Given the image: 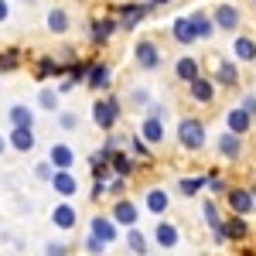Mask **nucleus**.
Masks as SVG:
<instances>
[{
  "label": "nucleus",
  "mask_w": 256,
  "mask_h": 256,
  "mask_svg": "<svg viewBox=\"0 0 256 256\" xmlns=\"http://www.w3.org/2000/svg\"><path fill=\"white\" fill-rule=\"evenodd\" d=\"M106 198V181H92V188H89V202H102Z\"/></svg>",
  "instance_id": "47"
},
{
  "label": "nucleus",
  "mask_w": 256,
  "mask_h": 256,
  "mask_svg": "<svg viewBox=\"0 0 256 256\" xmlns=\"http://www.w3.org/2000/svg\"><path fill=\"white\" fill-rule=\"evenodd\" d=\"M120 120H123V99H120L116 92L96 96V102H92V123H96V130L110 134V130L120 126Z\"/></svg>",
  "instance_id": "1"
},
{
  "label": "nucleus",
  "mask_w": 256,
  "mask_h": 256,
  "mask_svg": "<svg viewBox=\"0 0 256 256\" xmlns=\"http://www.w3.org/2000/svg\"><path fill=\"white\" fill-rule=\"evenodd\" d=\"M89 232H92L96 239H102L106 246H116L120 239H123V229L110 218V212H96V216L89 218Z\"/></svg>",
  "instance_id": "9"
},
{
  "label": "nucleus",
  "mask_w": 256,
  "mask_h": 256,
  "mask_svg": "<svg viewBox=\"0 0 256 256\" xmlns=\"http://www.w3.org/2000/svg\"><path fill=\"white\" fill-rule=\"evenodd\" d=\"M24 65V48L10 44V48H0V76H10Z\"/></svg>",
  "instance_id": "29"
},
{
  "label": "nucleus",
  "mask_w": 256,
  "mask_h": 256,
  "mask_svg": "<svg viewBox=\"0 0 256 256\" xmlns=\"http://www.w3.org/2000/svg\"><path fill=\"white\" fill-rule=\"evenodd\" d=\"M123 246L130 250L134 256H150V236L140 229V226H130V229H123Z\"/></svg>",
  "instance_id": "21"
},
{
  "label": "nucleus",
  "mask_w": 256,
  "mask_h": 256,
  "mask_svg": "<svg viewBox=\"0 0 256 256\" xmlns=\"http://www.w3.org/2000/svg\"><path fill=\"white\" fill-rule=\"evenodd\" d=\"M226 205H229V212H236V216H253V208H256L253 188H229V192H226Z\"/></svg>",
  "instance_id": "15"
},
{
  "label": "nucleus",
  "mask_w": 256,
  "mask_h": 256,
  "mask_svg": "<svg viewBox=\"0 0 256 256\" xmlns=\"http://www.w3.org/2000/svg\"><path fill=\"white\" fill-rule=\"evenodd\" d=\"M44 28H48L52 34H68V31H72V14H68L65 7H52V10L44 14Z\"/></svg>",
  "instance_id": "26"
},
{
  "label": "nucleus",
  "mask_w": 256,
  "mask_h": 256,
  "mask_svg": "<svg viewBox=\"0 0 256 256\" xmlns=\"http://www.w3.org/2000/svg\"><path fill=\"white\" fill-rule=\"evenodd\" d=\"M140 216H144V205H140L137 198H113V205H110V218L116 222L120 229H130V226H140Z\"/></svg>",
  "instance_id": "6"
},
{
  "label": "nucleus",
  "mask_w": 256,
  "mask_h": 256,
  "mask_svg": "<svg viewBox=\"0 0 256 256\" xmlns=\"http://www.w3.org/2000/svg\"><path fill=\"white\" fill-rule=\"evenodd\" d=\"M126 102H130L134 110H147V102H150V89H144V86H134V89L126 92Z\"/></svg>",
  "instance_id": "41"
},
{
  "label": "nucleus",
  "mask_w": 256,
  "mask_h": 256,
  "mask_svg": "<svg viewBox=\"0 0 256 256\" xmlns=\"http://www.w3.org/2000/svg\"><path fill=\"white\" fill-rule=\"evenodd\" d=\"M198 76H202V62H198L195 55H181V58H174V79L178 82L188 86V82L198 79Z\"/></svg>",
  "instance_id": "25"
},
{
  "label": "nucleus",
  "mask_w": 256,
  "mask_h": 256,
  "mask_svg": "<svg viewBox=\"0 0 256 256\" xmlns=\"http://www.w3.org/2000/svg\"><path fill=\"white\" fill-rule=\"evenodd\" d=\"M52 192L58 198H76L79 195V178H76V171H58L55 168V174H52Z\"/></svg>",
  "instance_id": "20"
},
{
  "label": "nucleus",
  "mask_w": 256,
  "mask_h": 256,
  "mask_svg": "<svg viewBox=\"0 0 256 256\" xmlns=\"http://www.w3.org/2000/svg\"><path fill=\"white\" fill-rule=\"evenodd\" d=\"M150 242H154V246H160V253H168V250H178V246H181V229H178L171 218H164V216H160L158 222H154Z\"/></svg>",
  "instance_id": "8"
},
{
  "label": "nucleus",
  "mask_w": 256,
  "mask_h": 256,
  "mask_svg": "<svg viewBox=\"0 0 256 256\" xmlns=\"http://www.w3.org/2000/svg\"><path fill=\"white\" fill-rule=\"evenodd\" d=\"M82 253H86V256H106V253H110V246H106L102 239H96L92 232H86V236H82Z\"/></svg>",
  "instance_id": "39"
},
{
  "label": "nucleus",
  "mask_w": 256,
  "mask_h": 256,
  "mask_svg": "<svg viewBox=\"0 0 256 256\" xmlns=\"http://www.w3.org/2000/svg\"><path fill=\"white\" fill-rule=\"evenodd\" d=\"M38 110H44V113H58L62 110V96L55 86H41L38 89Z\"/></svg>",
  "instance_id": "34"
},
{
  "label": "nucleus",
  "mask_w": 256,
  "mask_h": 256,
  "mask_svg": "<svg viewBox=\"0 0 256 256\" xmlns=\"http://www.w3.org/2000/svg\"><path fill=\"white\" fill-rule=\"evenodd\" d=\"M120 34V20L106 10V14H99V18L89 20V41L96 44V48H106L110 41Z\"/></svg>",
  "instance_id": "7"
},
{
  "label": "nucleus",
  "mask_w": 256,
  "mask_h": 256,
  "mask_svg": "<svg viewBox=\"0 0 256 256\" xmlns=\"http://www.w3.org/2000/svg\"><path fill=\"white\" fill-rule=\"evenodd\" d=\"M48 160H52L58 171H72V168L79 164V154H76V147H72V144H65V140H55V144L48 147Z\"/></svg>",
  "instance_id": "16"
},
{
  "label": "nucleus",
  "mask_w": 256,
  "mask_h": 256,
  "mask_svg": "<svg viewBox=\"0 0 256 256\" xmlns=\"http://www.w3.org/2000/svg\"><path fill=\"white\" fill-rule=\"evenodd\" d=\"M89 174H92V181H110V158L102 154V150H92L89 154Z\"/></svg>",
  "instance_id": "33"
},
{
  "label": "nucleus",
  "mask_w": 256,
  "mask_h": 256,
  "mask_svg": "<svg viewBox=\"0 0 256 256\" xmlns=\"http://www.w3.org/2000/svg\"><path fill=\"white\" fill-rule=\"evenodd\" d=\"M0 79H4V76H0Z\"/></svg>",
  "instance_id": "56"
},
{
  "label": "nucleus",
  "mask_w": 256,
  "mask_h": 256,
  "mask_svg": "<svg viewBox=\"0 0 256 256\" xmlns=\"http://www.w3.org/2000/svg\"><path fill=\"white\" fill-rule=\"evenodd\" d=\"M7 123L10 126H34V110L24 102H14V106H7Z\"/></svg>",
  "instance_id": "31"
},
{
  "label": "nucleus",
  "mask_w": 256,
  "mask_h": 256,
  "mask_svg": "<svg viewBox=\"0 0 256 256\" xmlns=\"http://www.w3.org/2000/svg\"><path fill=\"white\" fill-rule=\"evenodd\" d=\"M144 113H147V116H158V120H168V106H164V102H158V99H150Z\"/></svg>",
  "instance_id": "46"
},
{
  "label": "nucleus",
  "mask_w": 256,
  "mask_h": 256,
  "mask_svg": "<svg viewBox=\"0 0 256 256\" xmlns=\"http://www.w3.org/2000/svg\"><path fill=\"white\" fill-rule=\"evenodd\" d=\"M110 14L120 20L123 34H134L140 24L150 18V7H147V0H123V4H110Z\"/></svg>",
  "instance_id": "2"
},
{
  "label": "nucleus",
  "mask_w": 256,
  "mask_h": 256,
  "mask_svg": "<svg viewBox=\"0 0 256 256\" xmlns=\"http://www.w3.org/2000/svg\"><path fill=\"white\" fill-rule=\"evenodd\" d=\"M140 168H144V160H137L126 147H120V150H113L110 154V171L113 174H120V178H134V174H140Z\"/></svg>",
  "instance_id": "13"
},
{
  "label": "nucleus",
  "mask_w": 256,
  "mask_h": 256,
  "mask_svg": "<svg viewBox=\"0 0 256 256\" xmlns=\"http://www.w3.org/2000/svg\"><path fill=\"white\" fill-rule=\"evenodd\" d=\"M55 89H58V96H68V92H76L79 86H76V82L68 79V76H62V79H58V86H55Z\"/></svg>",
  "instance_id": "48"
},
{
  "label": "nucleus",
  "mask_w": 256,
  "mask_h": 256,
  "mask_svg": "<svg viewBox=\"0 0 256 256\" xmlns=\"http://www.w3.org/2000/svg\"><path fill=\"white\" fill-rule=\"evenodd\" d=\"M205 188V174H195V178H181L178 181V195H184V198H195L198 192Z\"/></svg>",
  "instance_id": "37"
},
{
  "label": "nucleus",
  "mask_w": 256,
  "mask_h": 256,
  "mask_svg": "<svg viewBox=\"0 0 256 256\" xmlns=\"http://www.w3.org/2000/svg\"><path fill=\"white\" fill-rule=\"evenodd\" d=\"M253 212H256V208H253Z\"/></svg>",
  "instance_id": "57"
},
{
  "label": "nucleus",
  "mask_w": 256,
  "mask_h": 256,
  "mask_svg": "<svg viewBox=\"0 0 256 256\" xmlns=\"http://www.w3.org/2000/svg\"><path fill=\"white\" fill-rule=\"evenodd\" d=\"M137 134L147 140L150 147H158V144H164V137H168V120H158V116H147V113H144Z\"/></svg>",
  "instance_id": "19"
},
{
  "label": "nucleus",
  "mask_w": 256,
  "mask_h": 256,
  "mask_svg": "<svg viewBox=\"0 0 256 256\" xmlns=\"http://www.w3.org/2000/svg\"><path fill=\"white\" fill-rule=\"evenodd\" d=\"M226 130H232V134H239V137H246V134L253 130V116H250L242 106H236V110L226 113Z\"/></svg>",
  "instance_id": "27"
},
{
  "label": "nucleus",
  "mask_w": 256,
  "mask_h": 256,
  "mask_svg": "<svg viewBox=\"0 0 256 256\" xmlns=\"http://www.w3.org/2000/svg\"><path fill=\"white\" fill-rule=\"evenodd\" d=\"M10 20V0H0V24Z\"/></svg>",
  "instance_id": "50"
},
{
  "label": "nucleus",
  "mask_w": 256,
  "mask_h": 256,
  "mask_svg": "<svg viewBox=\"0 0 256 256\" xmlns=\"http://www.w3.org/2000/svg\"><path fill=\"white\" fill-rule=\"evenodd\" d=\"M126 188H130V178L110 174V181H106V195H110V198H123V195H126Z\"/></svg>",
  "instance_id": "40"
},
{
  "label": "nucleus",
  "mask_w": 256,
  "mask_h": 256,
  "mask_svg": "<svg viewBox=\"0 0 256 256\" xmlns=\"http://www.w3.org/2000/svg\"><path fill=\"white\" fill-rule=\"evenodd\" d=\"M44 256H72V250H68V242H44Z\"/></svg>",
  "instance_id": "45"
},
{
  "label": "nucleus",
  "mask_w": 256,
  "mask_h": 256,
  "mask_svg": "<svg viewBox=\"0 0 256 256\" xmlns=\"http://www.w3.org/2000/svg\"><path fill=\"white\" fill-rule=\"evenodd\" d=\"M113 79H116V72H113V65L102 58H92V65H89V76H86V89L89 92H96V96H102V92H113Z\"/></svg>",
  "instance_id": "5"
},
{
  "label": "nucleus",
  "mask_w": 256,
  "mask_h": 256,
  "mask_svg": "<svg viewBox=\"0 0 256 256\" xmlns=\"http://www.w3.org/2000/svg\"><path fill=\"white\" fill-rule=\"evenodd\" d=\"M123 144H126V137H123V134H116V130H110V134L102 137V147H99V150L110 158V154H113V150H120Z\"/></svg>",
  "instance_id": "43"
},
{
  "label": "nucleus",
  "mask_w": 256,
  "mask_h": 256,
  "mask_svg": "<svg viewBox=\"0 0 256 256\" xmlns=\"http://www.w3.org/2000/svg\"><path fill=\"white\" fill-rule=\"evenodd\" d=\"M239 106H242V110H246L250 116H256V96H253V92H246V96L239 99Z\"/></svg>",
  "instance_id": "49"
},
{
  "label": "nucleus",
  "mask_w": 256,
  "mask_h": 256,
  "mask_svg": "<svg viewBox=\"0 0 256 256\" xmlns=\"http://www.w3.org/2000/svg\"><path fill=\"white\" fill-rule=\"evenodd\" d=\"M140 205H144V212H150V216L160 218V216H168V208H171V195H168L160 184H154V188L144 192V202H140Z\"/></svg>",
  "instance_id": "17"
},
{
  "label": "nucleus",
  "mask_w": 256,
  "mask_h": 256,
  "mask_svg": "<svg viewBox=\"0 0 256 256\" xmlns=\"http://www.w3.org/2000/svg\"><path fill=\"white\" fill-rule=\"evenodd\" d=\"M212 20H216V31H239V24H242V10H239L236 4H229V0H222L216 10H212Z\"/></svg>",
  "instance_id": "11"
},
{
  "label": "nucleus",
  "mask_w": 256,
  "mask_h": 256,
  "mask_svg": "<svg viewBox=\"0 0 256 256\" xmlns=\"http://www.w3.org/2000/svg\"><path fill=\"white\" fill-rule=\"evenodd\" d=\"M188 18H192V24H195L198 41H208L212 34H216V20H212V14H208V10H192Z\"/></svg>",
  "instance_id": "30"
},
{
  "label": "nucleus",
  "mask_w": 256,
  "mask_h": 256,
  "mask_svg": "<svg viewBox=\"0 0 256 256\" xmlns=\"http://www.w3.org/2000/svg\"><path fill=\"white\" fill-rule=\"evenodd\" d=\"M55 123H58L65 134H72V130H79V113H72V110H58V113H55Z\"/></svg>",
  "instance_id": "42"
},
{
  "label": "nucleus",
  "mask_w": 256,
  "mask_h": 256,
  "mask_svg": "<svg viewBox=\"0 0 256 256\" xmlns=\"http://www.w3.org/2000/svg\"><path fill=\"white\" fill-rule=\"evenodd\" d=\"M7 150H10V144H7V137H4V134H0V158H4V154H7Z\"/></svg>",
  "instance_id": "52"
},
{
  "label": "nucleus",
  "mask_w": 256,
  "mask_h": 256,
  "mask_svg": "<svg viewBox=\"0 0 256 256\" xmlns=\"http://www.w3.org/2000/svg\"><path fill=\"white\" fill-rule=\"evenodd\" d=\"M52 226L62 229V232H72L79 226V208L72 205V198H62L58 205L52 208Z\"/></svg>",
  "instance_id": "12"
},
{
  "label": "nucleus",
  "mask_w": 256,
  "mask_h": 256,
  "mask_svg": "<svg viewBox=\"0 0 256 256\" xmlns=\"http://www.w3.org/2000/svg\"><path fill=\"white\" fill-rule=\"evenodd\" d=\"M218 158L226 160H239L242 158V137L239 134H232V130H226V134H218Z\"/></svg>",
  "instance_id": "24"
},
{
  "label": "nucleus",
  "mask_w": 256,
  "mask_h": 256,
  "mask_svg": "<svg viewBox=\"0 0 256 256\" xmlns=\"http://www.w3.org/2000/svg\"><path fill=\"white\" fill-rule=\"evenodd\" d=\"M232 55H236V62H256V41L250 38V34H236Z\"/></svg>",
  "instance_id": "35"
},
{
  "label": "nucleus",
  "mask_w": 256,
  "mask_h": 256,
  "mask_svg": "<svg viewBox=\"0 0 256 256\" xmlns=\"http://www.w3.org/2000/svg\"><path fill=\"white\" fill-rule=\"evenodd\" d=\"M226 236H229V242H239L242 246L250 239V222H246V216H236L232 212V216L226 218Z\"/></svg>",
  "instance_id": "28"
},
{
  "label": "nucleus",
  "mask_w": 256,
  "mask_h": 256,
  "mask_svg": "<svg viewBox=\"0 0 256 256\" xmlns=\"http://www.w3.org/2000/svg\"><path fill=\"white\" fill-rule=\"evenodd\" d=\"M216 86H218V89H236V86H239V65H236V58H218L216 62Z\"/></svg>",
  "instance_id": "22"
},
{
  "label": "nucleus",
  "mask_w": 256,
  "mask_h": 256,
  "mask_svg": "<svg viewBox=\"0 0 256 256\" xmlns=\"http://www.w3.org/2000/svg\"><path fill=\"white\" fill-rule=\"evenodd\" d=\"M178 144H181V150H188V154H198L208 137H205V123L198 116H181L178 120Z\"/></svg>",
  "instance_id": "3"
},
{
  "label": "nucleus",
  "mask_w": 256,
  "mask_h": 256,
  "mask_svg": "<svg viewBox=\"0 0 256 256\" xmlns=\"http://www.w3.org/2000/svg\"><path fill=\"white\" fill-rule=\"evenodd\" d=\"M150 256H164V253H150Z\"/></svg>",
  "instance_id": "54"
},
{
  "label": "nucleus",
  "mask_w": 256,
  "mask_h": 256,
  "mask_svg": "<svg viewBox=\"0 0 256 256\" xmlns=\"http://www.w3.org/2000/svg\"><path fill=\"white\" fill-rule=\"evenodd\" d=\"M171 38H174L178 44H184V48H192V44L198 41L195 24H192V18H188V14H181V18L171 20Z\"/></svg>",
  "instance_id": "23"
},
{
  "label": "nucleus",
  "mask_w": 256,
  "mask_h": 256,
  "mask_svg": "<svg viewBox=\"0 0 256 256\" xmlns=\"http://www.w3.org/2000/svg\"><path fill=\"white\" fill-rule=\"evenodd\" d=\"M7 144H10V150H18V154H31V150L38 147L34 126H10V134H7Z\"/></svg>",
  "instance_id": "18"
},
{
  "label": "nucleus",
  "mask_w": 256,
  "mask_h": 256,
  "mask_svg": "<svg viewBox=\"0 0 256 256\" xmlns=\"http://www.w3.org/2000/svg\"><path fill=\"white\" fill-rule=\"evenodd\" d=\"M76 4H86V0H76Z\"/></svg>",
  "instance_id": "55"
},
{
  "label": "nucleus",
  "mask_w": 256,
  "mask_h": 256,
  "mask_svg": "<svg viewBox=\"0 0 256 256\" xmlns=\"http://www.w3.org/2000/svg\"><path fill=\"white\" fill-rule=\"evenodd\" d=\"M216 92H218V86H216V79H208V76H198V79L188 82V99L198 102V106H212V102H216Z\"/></svg>",
  "instance_id": "14"
},
{
  "label": "nucleus",
  "mask_w": 256,
  "mask_h": 256,
  "mask_svg": "<svg viewBox=\"0 0 256 256\" xmlns=\"http://www.w3.org/2000/svg\"><path fill=\"white\" fill-rule=\"evenodd\" d=\"M239 256H256V253L250 250V246H246V242H242V250H239Z\"/></svg>",
  "instance_id": "53"
},
{
  "label": "nucleus",
  "mask_w": 256,
  "mask_h": 256,
  "mask_svg": "<svg viewBox=\"0 0 256 256\" xmlns=\"http://www.w3.org/2000/svg\"><path fill=\"white\" fill-rule=\"evenodd\" d=\"M31 72H34L38 82H52V79H62V76L68 72V65H65L58 55H38L34 65H31Z\"/></svg>",
  "instance_id": "10"
},
{
  "label": "nucleus",
  "mask_w": 256,
  "mask_h": 256,
  "mask_svg": "<svg viewBox=\"0 0 256 256\" xmlns=\"http://www.w3.org/2000/svg\"><path fill=\"white\" fill-rule=\"evenodd\" d=\"M31 174L38 178V181H44V184H48V181H52V174H55V164H52V160H38V164L31 168Z\"/></svg>",
  "instance_id": "44"
},
{
  "label": "nucleus",
  "mask_w": 256,
  "mask_h": 256,
  "mask_svg": "<svg viewBox=\"0 0 256 256\" xmlns=\"http://www.w3.org/2000/svg\"><path fill=\"white\" fill-rule=\"evenodd\" d=\"M123 147H126V150H130V154H134L137 160H144V164H150V158H154V147H150L147 140L140 137V134H130Z\"/></svg>",
  "instance_id": "32"
},
{
  "label": "nucleus",
  "mask_w": 256,
  "mask_h": 256,
  "mask_svg": "<svg viewBox=\"0 0 256 256\" xmlns=\"http://www.w3.org/2000/svg\"><path fill=\"white\" fill-rule=\"evenodd\" d=\"M130 55H134V65H137L140 72H158L160 65H164V52H160V44L154 38H137Z\"/></svg>",
  "instance_id": "4"
},
{
  "label": "nucleus",
  "mask_w": 256,
  "mask_h": 256,
  "mask_svg": "<svg viewBox=\"0 0 256 256\" xmlns=\"http://www.w3.org/2000/svg\"><path fill=\"white\" fill-rule=\"evenodd\" d=\"M205 188L212 192V198H226V192H229V181L218 174V171H208V174H205Z\"/></svg>",
  "instance_id": "38"
},
{
  "label": "nucleus",
  "mask_w": 256,
  "mask_h": 256,
  "mask_svg": "<svg viewBox=\"0 0 256 256\" xmlns=\"http://www.w3.org/2000/svg\"><path fill=\"white\" fill-rule=\"evenodd\" d=\"M89 65H92V58H72L65 76L76 82V86H82V82H86V76H89Z\"/></svg>",
  "instance_id": "36"
},
{
  "label": "nucleus",
  "mask_w": 256,
  "mask_h": 256,
  "mask_svg": "<svg viewBox=\"0 0 256 256\" xmlns=\"http://www.w3.org/2000/svg\"><path fill=\"white\" fill-rule=\"evenodd\" d=\"M168 4H174V0H147V7H150V10H158V7H168Z\"/></svg>",
  "instance_id": "51"
}]
</instances>
